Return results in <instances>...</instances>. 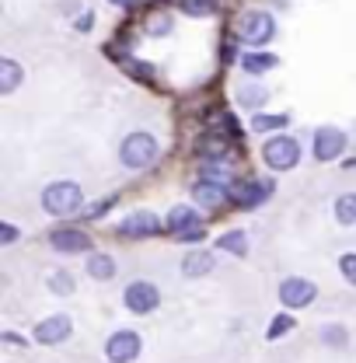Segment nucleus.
Returning a JSON list of instances; mask_svg holds the SVG:
<instances>
[{
    "mask_svg": "<svg viewBox=\"0 0 356 363\" xmlns=\"http://www.w3.org/2000/svg\"><path fill=\"white\" fill-rule=\"evenodd\" d=\"M84 206V192L77 182H52L43 192V210L52 217H74Z\"/></svg>",
    "mask_w": 356,
    "mask_h": 363,
    "instance_id": "f257e3e1",
    "label": "nucleus"
},
{
    "mask_svg": "<svg viewBox=\"0 0 356 363\" xmlns=\"http://www.w3.org/2000/svg\"><path fill=\"white\" fill-rule=\"evenodd\" d=\"M262 161L269 164V172H290L301 161V143L287 133L269 136L266 143H262Z\"/></svg>",
    "mask_w": 356,
    "mask_h": 363,
    "instance_id": "f03ea898",
    "label": "nucleus"
},
{
    "mask_svg": "<svg viewBox=\"0 0 356 363\" xmlns=\"http://www.w3.org/2000/svg\"><path fill=\"white\" fill-rule=\"evenodd\" d=\"M157 154H161V147H157V140H154L150 133H130L126 140H123V147H119L123 164L133 168V172L150 168V164L157 161Z\"/></svg>",
    "mask_w": 356,
    "mask_h": 363,
    "instance_id": "7ed1b4c3",
    "label": "nucleus"
},
{
    "mask_svg": "<svg viewBox=\"0 0 356 363\" xmlns=\"http://www.w3.org/2000/svg\"><path fill=\"white\" fill-rule=\"evenodd\" d=\"M238 35L248 45H266L276 35V21H272V14H266V11H248L238 21Z\"/></svg>",
    "mask_w": 356,
    "mask_h": 363,
    "instance_id": "20e7f679",
    "label": "nucleus"
},
{
    "mask_svg": "<svg viewBox=\"0 0 356 363\" xmlns=\"http://www.w3.org/2000/svg\"><path fill=\"white\" fill-rule=\"evenodd\" d=\"M123 304H126L133 315H150V311H157V304H161V290H157L150 279H133V283L126 286V294H123Z\"/></svg>",
    "mask_w": 356,
    "mask_h": 363,
    "instance_id": "39448f33",
    "label": "nucleus"
},
{
    "mask_svg": "<svg viewBox=\"0 0 356 363\" xmlns=\"http://www.w3.org/2000/svg\"><path fill=\"white\" fill-rule=\"evenodd\" d=\"M314 297H318V286L304 276H287L279 283V304L283 308H308Z\"/></svg>",
    "mask_w": 356,
    "mask_h": 363,
    "instance_id": "423d86ee",
    "label": "nucleus"
},
{
    "mask_svg": "<svg viewBox=\"0 0 356 363\" xmlns=\"http://www.w3.org/2000/svg\"><path fill=\"white\" fill-rule=\"evenodd\" d=\"M140 350H143V339L130 332V328H123V332H116L109 342H105V357L109 363H133L140 357Z\"/></svg>",
    "mask_w": 356,
    "mask_h": 363,
    "instance_id": "0eeeda50",
    "label": "nucleus"
},
{
    "mask_svg": "<svg viewBox=\"0 0 356 363\" xmlns=\"http://www.w3.org/2000/svg\"><path fill=\"white\" fill-rule=\"evenodd\" d=\"M49 245L60 255H81V252H91V234L81 227H56L49 234Z\"/></svg>",
    "mask_w": 356,
    "mask_h": 363,
    "instance_id": "6e6552de",
    "label": "nucleus"
},
{
    "mask_svg": "<svg viewBox=\"0 0 356 363\" xmlns=\"http://www.w3.org/2000/svg\"><path fill=\"white\" fill-rule=\"evenodd\" d=\"M314 161H335L346 154V133L335 130V126H321L314 133V147H311Z\"/></svg>",
    "mask_w": 356,
    "mask_h": 363,
    "instance_id": "1a4fd4ad",
    "label": "nucleus"
},
{
    "mask_svg": "<svg viewBox=\"0 0 356 363\" xmlns=\"http://www.w3.org/2000/svg\"><path fill=\"white\" fill-rule=\"evenodd\" d=\"M70 332H74V325H70V318L67 315H52V318H43L39 325H35V342H43V346H60V342H67L70 339Z\"/></svg>",
    "mask_w": 356,
    "mask_h": 363,
    "instance_id": "9d476101",
    "label": "nucleus"
},
{
    "mask_svg": "<svg viewBox=\"0 0 356 363\" xmlns=\"http://www.w3.org/2000/svg\"><path fill=\"white\" fill-rule=\"evenodd\" d=\"M161 230V220L150 213V210H136L130 213L123 224H119V234L123 238H150V234H157Z\"/></svg>",
    "mask_w": 356,
    "mask_h": 363,
    "instance_id": "9b49d317",
    "label": "nucleus"
},
{
    "mask_svg": "<svg viewBox=\"0 0 356 363\" xmlns=\"http://www.w3.org/2000/svg\"><path fill=\"white\" fill-rule=\"evenodd\" d=\"M269 192H272V185H269V182H245V185H238V189H234V199H238V206L252 210V206H262V203H266Z\"/></svg>",
    "mask_w": 356,
    "mask_h": 363,
    "instance_id": "f8f14e48",
    "label": "nucleus"
},
{
    "mask_svg": "<svg viewBox=\"0 0 356 363\" xmlns=\"http://www.w3.org/2000/svg\"><path fill=\"white\" fill-rule=\"evenodd\" d=\"M165 227L172 230V234H185V230H192V227H199V213H196V206H172L168 210V217H165Z\"/></svg>",
    "mask_w": 356,
    "mask_h": 363,
    "instance_id": "ddd939ff",
    "label": "nucleus"
},
{
    "mask_svg": "<svg viewBox=\"0 0 356 363\" xmlns=\"http://www.w3.org/2000/svg\"><path fill=\"white\" fill-rule=\"evenodd\" d=\"M192 196H196V203H199L203 210H217V206H223V199H227V189L217 185V182H199V185L192 189Z\"/></svg>",
    "mask_w": 356,
    "mask_h": 363,
    "instance_id": "4468645a",
    "label": "nucleus"
},
{
    "mask_svg": "<svg viewBox=\"0 0 356 363\" xmlns=\"http://www.w3.org/2000/svg\"><path fill=\"white\" fill-rule=\"evenodd\" d=\"M217 266V259L210 255V252H189L185 259H182V272L189 276V279H196V276H206V272H213Z\"/></svg>",
    "mask_w": 356,
    "mask_h": 363,
    "instance_id": "2eb2a0df",
    "label": "nucleus"
},
{
    "mask_svg": "<svg viewBox=\"0 0 356 363\" xmlns=\"http://www.w3.org/2000/svg\"><path fill=\"white\" fill-rule=\"evenodd\" d=\"M217 248L227 252V255H238V259H245L248 255V234L241 230V227H234V230H227L217 238Z\"/></svg>",
    "mask_w": 356,
    "mask_h": 363,
    "instance_id": "dca6fc26",
    "label": "nucleus"
},
{
    "mask_svg": "<svg viewBox=\"0 0 356 363\" xmlns=\"http://www.w3.org/2000/svg\"><path fill=\"white\" fill-rule=\"evenodd\" d=\"M88 276L91 279H112L116 276V259L112 255H105V252H94V255H88Z\"/></svg>",
    "mask_w": 356,
    "mask_h": 363,
    "instance_id": "f3484780",
    "label": "nucleus"
},
{
    "mask_svg": "<svg viewBox=\"0 0 356 363\" xmlns=\"http://www.w3.org/2000/svg\"><path fill=\"white\" fill-rule=\"evenodd\" d=\"M332 213H335V220L343 227H353L356 224V192H343V196L335 199Z\"/></svg>",
    "mask_w": 356,
    "mask_h": 363,
    "instance_id": "a211bd4d",
    "label": "nucleus"
},
{
    "mask_svg": "<svg viewBox=\"0 0 356 363\" xmlns=\"http://www.w3.org/2000/svg\"><path fill=\"white\" fill-rule=\"evenodd\" d=\"M18 84H21V67L11 56H4L0 60V94H11Z\"/></svg>",
    "mask_w": 356,
    "mask_h": 363,
    "instance_id": "6ab92c4d",
    "label": "nucleus"
},
{
    "mask_svg": "<svg viewBox=\"0 0 356 363\" xmlns=\"http://www.w3.org/2000/svg\"><path fill=\"white\" fill-rule=\"evenodd\" d=\"M276 63H279V60H276L272 52H245V60H241V67H245L248 74H266Z\"/></svg>",
    "mask_w": 356,
    "mask_h": 363,
    "instance_id": "aec40b11",
    "label": "nucleus"
},
{
    "mask_svg": "<svg viewBox=\"0 0 356 363\" xmlns=\"http://www.w3.org/2000/svg\"><path fill=\"white\" fill-rule=\"evenodd\" d=\"M290 123V116H269V112H259L252 116V133H269V130H283Z\"/></svg>",
    "mask_w": 356,
    "mask_h": 363,
    "instance_id": "412c9836",
    "label": "nucleus"
},
{
    "mask_svg": "<svg viewBox=\"0 0 356 363\" xmlns=\"http://www.w3.org/2000/svg\"><path fill=\"white\" fill-rule=\"evenodd\" d=\"M238 101L245 105V108H262L269 101V91L259 88V84H252V88H241L238 91Z\"/></svg>",
    "mask_w": 356,
    "mask_h": 363,
    "instance_id": "4be33fe9",
    "label": "nucleus"
},
{
    "mask_svg": "<svg viewBox=\"0 0 356 363\" xmlns=\"http://www.w3.org/2000/svg\"><path fill=\"white\" fill-rule=\"evenodd\" d=\"M321 342H325V346H335V350H343V346L350 342V332H346V325H325V328H321Z\"/></svg>",
    "mask_w": 356,
    "mask_h": 363,
    "instance_id": "5701e85b",
    "label": "nucleus"
},
{
    "mask_svg": "<svg viewBox=\"0 0 356 363\" xmlns=\"http://www.w3.org/2000/svg\"><path fill=\"white\" fill-rule=\"evenodd\" d=\"M49 290H52V294H63V297H67V294H74V276H70V272H52V276H49Z\"/></svg>",
    "mask_w": 356,
    "mask_h": 363,
    "instance_id": "b1692460",
    "label": "nucleus"
},
{
    "mask_svg": "<svg viewBox=\"0 0 356 363\" xmlns=\"http://www.w3.org/2000/svg\"><path fill=\"white\" fill-rule=\"evenodd\" d=\"M147 32H150V35H165V32H172V14L157 11L154 18H147Z\"/></svg>",
    "mask_w": 356,
    "mask_h": 363,
    "instance_id": "393cba45",
    "label": "nucleus"
},
{
    "mask_svg": "<svg viewBox=\"0 0 356 363\" xmlns=\"http://www.w3.org/2000/svg\"><path fill=\"white\" fill-rule=\"evenodd\" d=\"M339 272H343V279L356 286V252H346V255H339Z\"/></svg>",
    "mask_w": 356,
    "mask_h": 363,
    "instance_id": "a878e982",
    "label": "nucleus"
},
{
    "mask_svg": "<svg viewBox=\"0 0 356 363\" xmlns=\"http://www.w3.org/2000/svg\"><path fill=\"white\" fill-rule=\"evenodd\" d=\"M294 328V318L290 315H279V318H272L269 321V332H266V339H279L283 332H290Z\"/></svg>",
    "mask_w": 356,
    "mask_h": 363,
    "instance_id": "bb28decb",
    "label": "nucleus"
},
{
    "mask_svg": "<svg viewBox=\"0 0 356 363\" xmlns=\"http://www.w3.org/2000/svg\"><path fill=\"white\" fill-rule=\"evenodd\" d=\"M182 7H185L189 14H213V11H217L213 0H182Z\"/></svg>",
    "mask_w": 356,
    "mask_h": 363,
    "instance_id": "cd10ccee",
    "label": "nucleus"
},
{
    "mask_svg": "<svg viewBox=\"0 0 356 363\" xmlns=\"http://www.w3.org/2000/svg\"><path fill=\"white\" fill-rule=\"evenodd\" d=\"M203 154H206V157H223V154H227V140L210 136V140H206V147H203Z\"/></svg>",
    "mask_w": 356,
    "mask_h": 363,
    "instance_id": "c85d7f7f",
    "label": "nucleus"
},
{
    "mask_svg": "<svg viewBox=\"0 0 356 363\" xmlns=\"http://www.w3.org/2000/svg\"><path fill=\"white\" fill-rule=\"evenodd\" d=\"M18 241V227L14 224H0V245L7 248V245H14Z\"/></svg>",
    "mask_w": 356,
    "mask_h": 363,
    "instance_id": "c756f323",
    "label": "nucleus"
},
{
    "mask_svg": "<svg viewBox=\"0 0 356 363\" xmlns=\"http://www.w3.org/2000/svg\"><path fill=\"white\" fill-rule=\"evenodd\" d=\"M112 4H119V7H133V4H140V0H112Z\"/></svg>",
    "mask_w": 356,
    "mask_h": 363,
    "instance_id": "7c9ffc66",
    "label": "nucleus"
}]
</instances>
